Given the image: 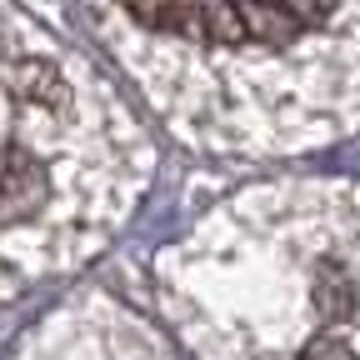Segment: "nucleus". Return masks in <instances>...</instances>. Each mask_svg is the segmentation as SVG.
<instances>
[{
	"mask_svg": "<svg viewBox=\"0 0 360 360\" xmlns=\"http://www.w3.org/2000/svg\"><path fill=\"white\" fill-rule=\"evenodd\" d=\"M155 146L75 45L0 6V305L85 265L146 195Z\"/></svg>",
	"mask_w": 360,
	"mask_h": 360,
	"instance_id": "nucleus-3",
	"label": "nucleus"
},
{
	"mask_svg": "<svg viewBox=\"0 0 360 360\" xmlns=\"http://www.w3.org/2000/svg\"><path fill=\"white\" fill-rule=\"evenodd\" d=\"M15 360H186V355L165 345V335L150 330L125 305L80 295L65 310H56L15 350Z\"/></svg>",
	"mask_w": 360,
	"mask_h": 360,
	"instance_id": "nucleus-4",
	"label": "nucleus"
},
{
	"mask_svg": "<svg viewBox=\"0 0 360 360\" xmlns=\"http://www.w3.org/2000/svg\"><path fill=\"white\" fill-rule=\"evenodd\" d=\"M155 285L195 360H360V186H260L170 245Z\"/></svg>",
	"mask_w": 360,
	"mask_h": 360,
	"instance_id": "nucleus-2",
	"label": "nucleus"
},
{
	"mask_svg": "<svg viewBox=\"0 0 360 360\" xmlns=\"http://www.w3.org/2000/svg\"><path fill=\"white\" fill-rule=\"evenodd\" d=\"M146 105L200 150L295 155L360 130V0H80Z\"/></svg>",
	"mask_w": 360,
	"mask_h": 360,
	"instance_id": "nucleus-1",
	"label": "nucleus"
}]
</instances>
